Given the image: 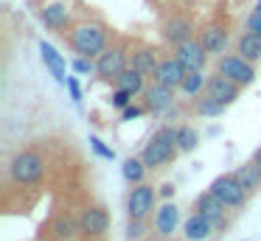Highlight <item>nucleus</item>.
<instances>
[{"label":"nucleus","instance_id":"412c9836","mask_svg":"<svg viewBox=\"0 0 261 241\" xmlns=\"http://www.w3.org/2000/svg\"><path fill=\"white\" fill-rule=\"evenodd\" d=\"M40 53H42V62L51 67V73L57 76V82H65V59L57 53V48L48 42H40Z\"/></svg>","mask_w":261,"mask_h":241},{"label":"nucleus","instance_id":"a878e982","mask_svg":"<svg viewBox=\"0 0 261 241\" xmlns=\"http://www.w3.org/2000/svg\"><path fill=\"white\" fill-rule=\"evenodd\" d=\"M202 84H208V82H205V76H202V70H188V76L182 78L180 90L186 95H197L199 90H202Z\"/></svg>","mask_w":261,"mask_h":241},{"label":"nucleus","instance_id":"2f4dec72","mask_svg":"<svg viewBox=\"0 0 261 241\" xmlns=\"http://www.w3.org/2000/svg\"><path fill=\"white\" fill-rule=\"evenodd\" d=\"M247 31L261 34V11H258V9H253V14L247 17Z\"/></svg>","mask_w":261,"mask_h":241},{"label":"nucleus","instance_id":"5701e85b","mask_svg":"<svg viewBox=\"0 0 261 241\" xmlns=\"http://www.w3.org/2000/svg\"><path fill=\"white\" fill-rule=\"evenodd\" d=\"M236 177L242 179V185H244L247 191H255V188H261V168L255 166V163H247V166L236 168Z\"/></svg>","mask_w":261,"mask_h":241},{"label":"nucleus","instance_id":"cd10ccee","mask_svg":"<svg viewBox=\"0 0 261 241\" xmlns=\"http://www.w3.org/2000/svg\"><path fill=\"white\" fill-rule=\"evenodd\" d=\"M54 233H57V238H62V241L73 238V233H76V224H73V219H70V216H62V219H57V224H54Z\"/></svg>","mask_w":261,"mask_h":241},{"label":"nucleus","instance_id":"6ab92c4d","mask_svg":"<svg viewBox=\"0 0 261 241\" xmlns=\"http://www.w3.org/2000/svg\"><path fill=\"white\" fill-rule=\"evenodd\" d=\"M239 53L250 62H258L261 59V34L244 31L242 37H239Z\"/></svg>","mask_w":261,"mask_h":241},{"label":"nucleus","instance_id":"4468645a","mask_svg":"<svg viewBox=\"0 0 261 241\" xmlns=\"http://www.w3.org/2000/svg\"><path fill=\"white\" fill-rule=\"evenodd\" d=\"M214 227H216V224L211 222L208 216H202V213L197 210V213H194V216L186 222V227H182V235H186L188 241H205V238H211Z\"/></svg>","mask_w":261,"mask_h":241},{"label":"nucleus","instance_id":"7c9ffc66","mask_svg":"<svg viewBox=\"0 0 261 241\" xmlns=\"http://www.w3.org/2000/svg\"><path fill=\"white\" fill-rule=\"evenodd\" d=\"M126 233H129V238H141V235H143V219H129Z\"/></svg>","mask_w":261,"mask_h":241},{"label":"nucleus","instance_id":"f3484780","mask_svg":"<svg viewBox=\"0 0 261 241\" xmlns=\"http://www.w3.org/2000/svg\"><path fill=\"white\" fill-rule=\"evenodd\" d=\"M202 48L208 50V53H222L225 50V45H227V31L222 25H211V28H205L202 31Z\"/></svg>","mask_w":261,"mask_h":241},{"label":"nucleus","instance_id":"473e14b6","mask_svg":"<svg viewBox=\"0 0 261 241\" xmlns=\"http://www.w3.org/2000/svg\"><path fill=\"white\" fill-rule=\"evenodd\" d=\"M73 70H76V73H90V70H96V65H93L87 56H82V59L73 62Z\"/></svg>","mask_w":261,"mask_h":241},{"label":"nucleus","instance_id":"0eeeda50","mask_svg":"<svg viewBox=\"0 0 261 241\" xmlns=\"http://www.w3.org/2000/svg\"><path fill=\"white\" fill-rule=\"evenodd\" d=\"M239 87L242 84H236L233 78L222 76V73H216L214 78H208V84H205V95H211V98H216L219 104H233V101L239 98Z\"/></svg>","mask_w":261,"mask_h":241},{"label":"nucleus","instance_id":"f03ea898","mask_svg":"<svg viewBox=\"0 0 261 241\" xmlns=\"http://www.w3.org/2000/svg\"><path fill=\"white\" fill-rule=\"evenodd\" d=\"M174 151H177V129L166 126L152 138V143H146V149H143L141 157H143V163H146V168H160L174 157Z\"/></svg>","mask_w":261,"mask_h":241},{"label":"nucleus","instance_id":"f257e3e1","mask_svg":"<svg viewBox=\"0 0 261 241\" xmlns=\"http://www.w3.org/2000/svg\"><path fill=\"white\" fill-rule=\"evenodd\" d=\"M70 45L76 48V53L87 56V59L101 56L104 50H107V31H104L101 25H96V22H85V25L73 28V34H70Z\"/></svg>","mask_w":261,"mask_h":241},{"label":"nucleus","instance_id":"72a5a7b5","mask_svg":"<svg viewBox=\"0 0 261 241\" xmlns=\"http://www.w3.org/2000/svg\"><path fill=\"white\" fill-rule=\"evenodd\" d=\"M143 110H146V106H126V110L121 112V118H124V121H132V118L143 115Z\"/></svg>","mask_w":261,"mask_h":241},{"label":"nucleus","instance_id":"39448f33","mask_svg":"<svg viewBox=\"0 0 261 241\" xmlns=\"http://www.w3.org/2000/svg\"><path fill=\"white\" fill-rule=\"evenodd\" d=\"M216 73H222V76L233 78L236 84H253L255 78V67L250 59H244L242 53H227V56H219V65H216Z\"/></svg>","mask_w":261,"mask_h":241},{"label":"nucleus","instance_id":"393cba45","mask_svg":"<svg viewBox=\"0 0 261 241\" xmlns=\"http://www.w3.org/2000/svg\"><path fill=\"white\" fill-rule=\"evenodd\" d=\"M197 143H199L197 129H191V126H180V129H177V149H180V151H194V149H197Z\"/></svg>","mask_w":261,"mask_h":241},{"label":"nucleus","instance_id":"423d86ee","mask_svg":"<svg viewBox=\"0 0 261 241\" xmlns=\"http://www.w3.org/2000/svg\"><path fill=\"white\" fill-rule=\"evenodd\" d=\"M152 210H154V188H152V185L138 182L135 188L129 191L126 213H129V219H146Z\"/></svg>","mask_w":261,"mask_h":241},{"label":"nucleus","instance_id":"b1692460","mask_svg":"<svg viewBox=\"0 0 261 241\" xmlns=\"http://www.w3.org/2000/svg\"><path fill=\"white\" fill-rule=\"evenodd\" d=\"M121 171H124L126 182L138 185V182H143V171H146V163H143V157H141V160H138V157H129V160H124Z\"/></svg>","mask_w":261,"mask_h":241},{"label":"nucleus","instance_id":"a211bd4d","mask_svg":"<svg viewBox=\"0 0 261 241\" xmlns=\"http://www.w3.org/2000/svg\"><path fill=\"white\" fill-rule=\"evenodd\" d=\"M68 6L65 3H51V6H45V9L40 11V20L45 22L48 28H65L68 25Z\"/></svg>","mask_w":261,"mask_h":241},{"label":"nucleus","instance_id":"2eb2a0df","mask_svg":"<svg viewBox=\"0 0 261 241\" xmlns=\"http://www.w3.org/2000/svg\"><path fill=\"white\" fill-rule=\"evenodd\" d=\"M177 224H180V210H177V205H171V202L160 205L158 213H154V227H158V233L171 235L177 230Z\"/></svg>","mask_w":261,"mask_h":241},{"label":"nucleus","instance_id":"dca6fc26","mask_svg":"<svg viewBox=\"0 0 261 241\" xmlns=\"http://www.w3.org/2000/svg\"><path fill=\"white\" fill-rule=\"evenodd\" d=\"M163 34H166V39H169L171 45H180V42H188V39H191L194 28H191V22H188L186 17H171V20L166 22Z\"/></svg>","mask_w":261,"mask_h":241},{"label":"nucleus","instance_id":"4be33fe9","mask_svg":"<svg viewBox=\"0 0 261 241\" xmlns=\"http://www.w3.org/2000/svg\"><path fill=\"white\" fill-rule=\"evenodd\" d=\"M118 87H124V90H129L132 95H138V93H143V73H138L135 67H126L124 73H121L118 78Z\"/></svg>","mask_w":261,"mask_h":241},{"label":"nucleus","instance_id":"f8f14e48","mask_svg":"<svg viewBox=\"0 0 261 241\" xmlns=\"http://www.w3.org/2000/svg\"><path fill=\"white\" fill-rule=\"evenodd\" d=\"M188 76V67L182 65L180 59H166V62H160L158 65V70H154V82H160V84H169V87H180L182 84V78Z\"/></svg>","mask_w":261,"mask_h":241},{"label":"nucleus","instance_id":"bb28decb","mask_svg":"<svg viewBox=\"0 0 261 241\" xmlns=\"http://www.w3.org/2000/svg\"><path fill=\"white\" fill-rule=\"evenodd\" d=\"M197 112H199V115H205V118H214V115H219V112H225V104H219L216 98L205 95V98L197 104Z\"/></svg>","mask_w":261,"mask_h":241},{"label":"nucleus","instance_id":"e433bc0d","mask_svg":"<svg viewBox=\"0 0 261 241\" xmlns=\"http://www.w3.org/2000/svg\"><path fill=\"white\" fill-rule=\"evenodd\" d=\"M253 163H255V166L261 168V149H258V151H255V154H253Z\"/></svg>","mask_w":261,"mask_h":241},{"label":"nucleus","instance_id":"aec40b11","mask_svg":"<svg viewBox=\"0 0 261 241\" xmlns=\"http://www.w3.org/2000/svg\"><path fill=\"white\" fill-rule=\"evenodd\" d=\"M158 53L154 50H138V53H132L129 59V67H135L138 73H143V76H154V70H158Z\"/></svg>","mask_w":261,"mask_h":241},{"label":"nucleus","instance_id":"1a4fd4ad","mask_svg":"<svg viewBox=\"0 0 261 241\" xmlns=\"http://www.w3.org/2000/svg\"><path fill=\"white\" fill-rule=\"evenodd\" d=\"M171 104H174V87H169V84L154 82L152 87L143 90V106L149 112H166Z\"/></svg>","mask_w":261,"mask_h":241},{"label":"nucleus","instance_id":"c756f323","mask_svg":"<svg viewBox=\"0 0 261 241\" xmlns=\"http://www.w3.org/2000/svg\"><path fill=\"white\" fill-rule=\"evenodd\" d=\"M90 143H93V149H96V154L107 157V160H113V157H115V151H113V149H107V146H104V140H98V138H90Z\"/></svg>","mask_w":261,"mask_h":241},{"label":"nucleus","instance_id":"9d476101","mask_svg":"<svg viewBox=\"0 0 261 241\" xmlns=\"http://www.w3.org/2000/svg\"><path fill=\"white\" fill-rule=\"evenodd\" d=\"M110 227V216L104 207H90V210L82 213L79 219V233L90 235V238H98V235H104Z\"/></svg>","mask_w":261,"mask_h":241},{"label":"nucleus","instance_id":"ddd939ff","mask_svg":"<svg viewBox=\"0 0 261 241\" xmlns=\"http://www.w3.org/2000/svg\"><path fill=\"white\" fill-rule=\"evenodd\" d=\"M225 207H227L225 202H222L216 194H211V191L197 199V210L202 213V216H208L216 227H219V224H225Z\"/></svg>","mask_w":261,"mask_h":241},{"label":"nucleus","instance_id":"20e7f679","mask_svg":"<svg viewBox=\"0 0 261 241\" xmlns=\"http://www.w3.org/2000/svg\"><path fill=\"white\" fill-rule=\"evenodd\" d=\"M211 194H216L227 207H242L247 199V188L242 185V179L236 174H222L211 182Z\"/></svg>","mask_w":261,"mask_h":241},{"label":"nucleus","instance_id":"6e6552de","mask_svg":"<svg viewBox=\"0 0 261 241\" xmlns=\"http://www.w3.org/2000/svg\"><path fill=\"white\" fill-rule=\"evenodd\" d=\"M126 70V53L121 48H107L96 62V73L101 78H118Z\"/></svg>","mask_w":261,"mask_h":241},{"label":"nucleus","instance_id":"4c0bfd02","mask_svg":"<svg viewBox=\"0 0 261 241\" xmlns=\"http://www.w3.org/2000/svg\"><path fill=\"white\" fill-rule=\"evenodd\" d=\"M255 9H258V11H261V0H258V3H255Z\"/></svg>","mask_w":261,"mask_h":241},{"label":"nucleus","instance_id":"9b49d317","mask_svg":"<svg viewBox=\"0 0 261 241\" xmlns=\"http://www.w3.org/2000/svg\"><path fill=\"white\" fill-rule=\"evenodd\" d=\"M174 56L188 67V70H202L208 50L202 48V42H197V39H188V42H180V45H177Z\"/></svg>","mask_w":261,"mask_h":241},{"label":"nucleus","instance_id":"f704fd0d","mask_svg":"<svg viewBox=\"0 0 261 241\" xmlns=\"http://www.w3.org/2000/svg\"><path fill=\"white\" fill-rule=\"evenodd\" d=\"M68 87H70V95H73V101H82V93H79V84H76V78H68Z\"/></svg>","mask_w":261,"mask_h":241},{"label":"nucleus","instance_id":"c9c22d12","mask_svg":"<svg viewBox=\"0 0 261 241\" xmlns=\"http://www.w3.org/2000/svg\"><path fill=\"white\" fill-rule=\"evenodd\" d=\"M160 194H163L166 199H171V194H174V188H171V185H163V191H160Z\"/></svg>","mask_w":261,"mask_h":241},{"label":"nucleus","instance_id":"7ed1b4c3","mask_svg":"<svg viewBox=\"0 0 261 241\" xmlns=\"http://www.w3.org/2000/svg\"><path fill=\"white\" fill-rule=\"evenodd\" d=\"M42 171H45V163H42V157L34 154V151H20V154L12 160V166H9L12 179L20 182V185L37 182V179L42 177Z\"/></svg>","mask_w":261,"mask_h":241},{"label":"nucleus","instance_id":"c85d7f7f","mask_svg":"<svg viewBox=\"0 0 261 241\" xmlns=\"http://www.w3.org/2000/svg\"><path fill=\"white\" fill-rule=\"evenodd\" d=\"M135 98V95L129 93V90H124V87H118L113 93V106H121V110H126V106H129V101Z\"/></svg>","mask_w":261,"mask_h":241}]
</instances>
